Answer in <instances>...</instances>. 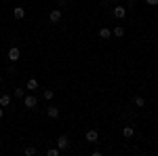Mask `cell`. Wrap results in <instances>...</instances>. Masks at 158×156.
Returning <instances> with one entry per match:
<instances>
[{"instance_id":"277c9868","label":"cell","mask_w":158,"mask_h":156,"mask_svg":"<svg viewBox=\"0 0 158 156\" xmlns=\"http://www.w3.org/2000/svg\"><path fill=\"white\" fill-rule=\"evenodd\" d=\"M112 15H114L116 19H124V17H127V9H124V6H114Z\"/></svg>"},{"instance_id":"8992f818","label":"cell","mask_w":158,"mask_h":156,"mask_svg":"<svg viewBox=\"0 0 158 156\" xmlns=\"http://www.w3.org/2000/svg\"><path fill=\"white\" fill-rule=\"evenodd\" d=\"M47 116H49V118H59V108H57V106H49V108H47Z\"/></svg>"},{"instance_id":"9c48e42d","label":"cell","mask_w":158,"mask_h":156,"mask_svg":"<svg viewBox=\"0 0 158 156\" xmlns=\"http://www.w3.org/2000/svg\"><path fill=\"white\" fill-rule=\"evenodd\" d=\"M38 89V80L36 78H27V82H25V91H36Z\"/></svg>"},{"instance_id":"ba28073f","label":"cell","mask_w":158,"mask_h":156,"mask_svg":"<svg viewBox=\"0 0 158 156\" xmlns=\"http://www.w3.org/2000/svg\"><path fill=\"white\" fill-rule=\"evenodd\" d=\"M13 17H15V19H23L25 17V9L23 6H15V9H13Z\"/></svg>"},{"instance_id":"7a4b0ae2","label":"cell","mask_w":158,"mask_h":156,"mask_svg":"<svg viewBox=\"0 0 158 156\" xmlns=\"http://www.w3.org/2000/svg\"><path fill=\"white\" fill-rule=\"evenodd\" d=\"M57 148H59L61 152L70 148V139H68V135H59V137H57Z\"/></svg>"},{"instance_id":"3957f363","label":"cell","mask_w":158,"mask_h":156,"mask_svg":"<svg viewBox=\"0 0 158 156\" xmlns=\"http://www.w3.org/2000/svg\"><path fill=\"white\" fill-rule=\"evenodd\" d=\"M61 17H63V15H61L59 9H53V11L49 13V21H51V23H59V21H61Z\"/></svg>"},{"instance_id":"d6986e66","label":"cell","mask_w":158,"mask_h":156,"mask_svg":"<svg viewBox=\"0 0 158 156\" xmlns=\"http://www.w3.org/2000/svg\"><path fill=\"white\" fill-rule=\"evenodd\" d=\"M146 2L150 4V6H156V4H158V0H146Z\"/></svg>"},{"instance_id":"5bb4252c","label":"cell","mask_w":158,"mask_h":156,"mask_svg":"<svg viewBox=\"0 0 158 156\" xmlns=\"http://www.w3.org/2000/svg\"><path fill=\"white\" fill-rule=\"evenodd\" d=\"M122 135H124L127 139H131V137L135 135V129L133 127H124V129H122Z\"/></svg>"},{"instance_id":"9a60e30c","label":"cell","mask_w":158,"mask_h":156,"mask_svg":"<svg viewBox=\"0 0 158 156\" xmlns=\"http://www.w3.org/2000/svg\"><path fill=\"white\" fill-rule=\"evenodd\" d=\"M13 93H15V97H17V99H23V97H25V89H19V86H17Z\"/></svg>"},{"instance_id":"ffe728a7","label":"cell","mask_w":158,"mask_h":156,"mask_svg":"<svg viewBox=\"0 0 158 156\" xmlns=\"http://www.w3.org/2000/svg\"><path fill=\"white\" fill-rule=\"evenodd\" d=\"M2 116H4V108L0 106V118H2Z\"/></svg>"},{"instance_id":"e0dca14e","label":"cell","mask_w":158,"mask_h":156,"mask_svg":"<svg viewBox=\"0 0 158 156\" xmlns=\"http://www.w3.org/2000/svg\"><path fill=\"white\" fill-rule=\"evenodd\" d=\"M23 154L25 156H34V154H36V148H34V145H27V148L23 150Z\"/></svg>"},{"instance_id":"8fae6325","label":"cell","mask_w":158,"mask_h":156,"mask_svg":"<svg viewBox=\"0 0 158 156\" xmlns=\"http://www.w3.org/2000/svg\"><path fill=\"white\" fill-rule=\"evenodd\" d=\"M133 106L135 108H143V106H146V99H143L141 95H135L133 97Z\"/></svg>"},{"instance_id":"5b68a950","label":"cell","mask_w":158,"mask_h":156,"mask_svg":"<svg viewBox=\"0 0 158 156\" xmlns=\"http://www.w3.org/2000/svg\"><path fill=\"white\" fill-rule=\"evenodd\" d=\"M19 57H21V51H19L17 47H11V48H9V59H11V61H17Z\"/></svg>"},{"instance_id":"ac0fdd59","label":"cell","mask_w":158,"mask_h":156,"mask_svg":"<svg viewBox=\"0 0 158 156\" xmlns=\"http://www.w3.org/2000/svg\"><path fill=\"white\" fill-rule=\"evenodd\" d=\"M59 148H49V150H47V156H59Z\"/></svg>"},{"instance_id":"2e32d148","label":"cell","mask_w":158,"mask_h":156,"mask_svg":"<svg viewBox=\"0 0 158 156\" xmlns=\"http://www.w3.org/2000/svg\"><path fill=\"white\" fill-rule=\"evenodd\" d=\"M42 97H44V99H47V101H51V99H53V97H55V91H51V89H47V91H44V93H42Z\"/></svg>"},{"instance_id":"52a82bcc","label":"cell","mask_w":158,"mask_h":156,"mask_svg":"<svg viewBox=\"0 0 158 156\" xmlns=\"http://www.w3.org/2000/svg\"><path fill=\"white\" fill-rule=\"evenodd\" d=\"M85 137H86V141H91V144H95V141L99 139V133L91 129V131H86V135H85Z\"/></svg>"},{"instance_id":"44dd1931","label":"cell","mask_w":158,"mask_h":156,"mask_svg":"<svg viewBox=\"0 0 158 156\" xmlns=\"http://www.w3.org/2000/svg\"><path fill=\"white\" fill-rule=\"evenodd\" d=\"M0 82H2V74H0Z\"/></svg>"},{"instance_id":"4fadbf2b","label":"cell","mask_w":158,"mask_h":156,"mask_svg":"<svg viewBox=\"0 0 158 156\" xmlns=\"http://www.w3.org/2000/svg\"><path fill=\"white\" fill-rule=\"evenodd\" d=\"M112 36H116V38H122V36H124V27H122V25H116V27L112 30Z\"/></svg>"},{"instance_id":"7c38bea8","label":"cell","mask_w":158,"mask_h":156,"mask_svg":"<svg viewBox=\"0 0 158 156\" xmlns=\"http://www.w3.org/2000/svg\"><path fill=\"white\" fill-rule=\"evenodd\" d=\"M9 103H11V95L2 93V95H0V106H2V108H9Z\"/></svg>"},{"instance_id":"7402d4cb","label":"cell","mask_w":158,"mask_h":156,"mask_svg":"<svg viewBox=\"0 0 158 156\" xmlns=\"http://www.w3.org/2000/svg\"><path fill=\"white\" fill-rule=\"evenodd\" d=\"M110 2H118V0H110Z\"/></svg>"},{"instance_id":"6da1fadb","label":"cell","mask_w":158,"mask_h":156,"mask_svg":"<svg viewBox=\"0 0 158 156\" xmlns=\"http://www.w3.org/2000/svg\"><path fill=\"white\" fill-rule=\"evenodd\" d=\"M23 106H25L27 110H36V106H38L36 95H25V97H23Z\"/></svg>"},{"instance_id":"30bf717a","label":"cell","mask_w":158,"mask_h":156,"mask_svg":"<svg viewBox=\"0 0 158 156\" xmlns=\"http://www.w3.org/2000/svg\"><path fill=\"white\" fill-rule=\"evenodd\" d=\"M99 38H101V40H110V38H112V30H110V27H101V30H99Z\"/></svg>"}]
</instances>
